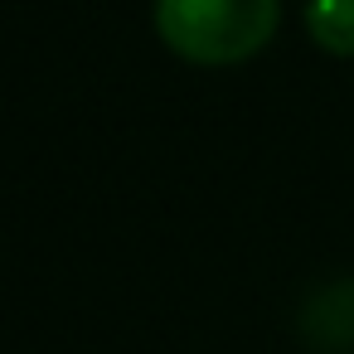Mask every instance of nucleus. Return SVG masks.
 <instances>
[{"label": "nucleus", "instance_id": "7ed1b4c3", "mask_svg": "<svg viewBox=\"0 0 354 354\" xmlns=\"http://www.w3.org/2000/svg\"><path fill=\"white\" fill-rule=\"evenodd\" d=\"M306 35L330 59H354V0H306Z\"/></svg>", "mask_w": 354, "mask_h": 354}, {"label": "nucleus", "instance_id": "f03ea898", "mask_svg": "<svg viewBox=\"0 0 354 354\" xmlns=\"http://www.w3.org/2000/svg\"><path fill=\"white\" fill-rule=\"evenodd\" d=\"M301 339L320 354H349L354 349V277L325 281L301 306Z\"/></svg>", "mask_w": 354, "mask_h": 354}, {"label": "nucleus", "instance_id": "f257e3e1", "mask_svg": "<svg viewBox=\"0 0 354 354\" xmlns=\"http://www.w3.org/2000/svg\"><path fill=\"white\" fill-rule=\"evenodd\" d=\"M277 25L281 0H156V35L199 68L248 64L272 44Z\"/></svg>", "mask_w": 354, "mask_h": 354}]
</instances>
